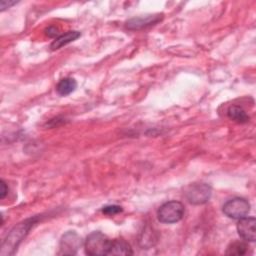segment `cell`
Instances as JSON below:
<instances>
[{"label": "cell", "instance_id": "obj_14", "mask_svg": "<svg viewBox=\"0 0 256 256\" xmlns=\"http://www.w3.org/2000/svg\"><path fill=\"white\" fill-rule=\"evenodd\" d=\"M102 212L106 215H115V214L122 212V207H120L118 205H108V206L103 207Z\"/></svg>", "mask_w": 256, "mask_h": 256}, {"label": "cell", "instance_id": "obj_16", "mask_svg": "<svg viewBox=\"0 0 256 256\" xmlns=\"http://www.w3.org/2000/svg\"><path fill=\"white\" fill-rule=\"evenodd\" d=\"M46 34L49 36V37H55L57 38V35H58V29L56 27H48V29H46Z\"/></svg>", "mask_w": 256, "mask_h": 256}, {"label": "cell", "instance_id": "obj_5", "mask_svg": "<svg viewBox=\"0 0 256 256\" xmlns=\"http://www.w3.org/2000/svg\"><path fill=\"white\" fill-rule=\"evenodd\" d=\"M211 187L205 183L191 185L186 191L187 200L194 205L206 203L211 197Z\"/></svg>", "mask_w": 256, "mask_h": 256}, {"label": "cell", "instance_id": "obj_15", "mask_svg": "<svg viewBox=\"0 0 256 256\" xmlns=\"http://www.w3.org/2000/svg\"><path fill=\"white\" fill-rule=\"evenodd\" d=\"M0 198L1 199H4L8 193V187L6 185V183L4 182V180H1L0 181Z\"/></svg>", "mask_w": 256, "mask_h": 256}, {"label": "cell", "instance_id": "obj_8", "mask_svg": "<svg viewBox=\"0 0 256 256\" xmlns=\"http://www.w3.org/2000/svg\"><path fill=\"white\" fill-rule=\"evenodd\" d=\"M163 18L162 14H153V15H145L132 18L127 21L126 28L129 30H140L146 28L148 26L154 25L159 22Z\"/></svg>", "mask_w": 256, "mask_h": 256}, {"label": "cell", "instance_id": "obj_9", "mask_svg": "<svg viewBox=\"0 0 256 256\" xmlns=\"http://www.w3.org/2000/svg\"><path fill=\"white\" fill-rule=\"evenodd\" d=\"M80 36H81V33L78 31H68L65 34H62V35L58 36L57 38H55V40L51 43L50 48H51V50H57L65 45H67L68 43L75 41Z\"/></svg>", "mask_w": 256, "mask_h": 256}, {"label": "cell", "instance_id": "obj_17", "mask_svg": "<svg viewBox=\"0 0 256 256\" xmlns=\"http://www.w3.org/2000/svg\"><path fill=\"white\" fill-rule=\"evenodd\" d=\"M14 4H16V2L15 1H5V0H3V1H1L0 2V7H1V11H3L4 9H6V8H9L10 6H12V5H14Z\"/></svg>", "mask_w": 256, "mask_h": 256}, {"label": "cell", "instance_id": "obj_11", "mask_svg": "<svg viewBox=\"0 0 256 256\" xmlns=\"http://www.w3.org/2000/svg\"><path fill=\"white\" fill-rule=\"evenodd\" d=\"M77 87V82L74 78L71 77H66L61 79L57 86H56V91L59 95L61 96H66L69 95L70 93H72Z\"/></svg>", "mask_w": 256, "mask_h": 256}, {"label": "cell", "instance_id": "obj_7", "mask_svg": "<svg viewBox=\"0 0 256 256\" xmlns=\"http://www.w3.org/2000/svg\"><path fill=\"white\" fill-rule=\"evenodd\" d=\"M255 224L256 220L254 217H243L239 219L237 224V231L239 236L246 241L254 242L256 239Z\"/></svg>", "mask_w": 256, "mask_h": 256}, {"label": "cell", "instance_id": "obj_1", "mask_svg": "<svg viewBox=\"0 0 256 256\" xmlns=\"http://www.w3.org/2000/svg\"><path fill=\"white\" fill-rule=\"evenodd\" d=\"M35 222H36V218H29L14 226L7 234L6 238L3 240L0 255L1 256L13 255L18 245L21 243L23 238L27 235L28 231L31 229V227Z\"/></svg>", "mask_w": 256, "mask_h": 256}, {"label": "cell", "instance_id": "obj_6", "mask_svg": "<svg viewBox=\"0 0 256 256\" xmlns=\"http://www.w3.org/2000/svg\"><path fill=\"white\" fill-rule=\"evenodd\" d=\"M81 238L74 231L66 232L60 241V254L74 255L81 247Z\"/></svg>", "mask_w": 256, "mask_h": 256}, {"label": "cell", "instance_id": "obj_13", "mask_svg": "<svg viewBox=\"0 0 256 256\" xmlns=\"http://www.w3.org/2000/svg\"><path fill=\"white\" fill-rule=\"evenodd\" d=\"M249 250V246L243 242H233L226 250L228 255H245Z\"/></svg>", "mask_w": 256, "mask_h": 256}, {"label": "cell", "instance_id": "obj_12", "mask_svg": "<svg viewBox=\"0 0 256 256\" xmlns=\"http://www.w3.org/2000/svg\"><path fill=\"white\" fill-rule=\"evenodd\" d=\"M227 116L234 122L237 123H247L249 121V116L246 112L239 106L232 105L227 110Z\"/></svg>", "mask_w": 256, "mask_h": 256}, {"label": "cell", "instance_id": "obj_2", "mask_svg": "<svg viewBox=\"0 0 256 256\" xmlns=\"http://www.w3.org/2000/svg\"><path fill=\"white\" fill-rule=\"evenodd\" d=\"M111 241L112 240L108 239V237L101 232H92L87 236L86 240H85V252L88 255L93 256L108 255L111 246Z\"/></svg>", "mask_w": 256, "mask_h": 256}, {"label": "cell", "instance_id": "obj_4", "mask_svg": "<svg viewBox=\"0 0 256 256\" xmlns=\"http://www.w3.org/2000/svg\"><path fill=\"white\" fill-rule=\"evenodd\" d=\"M223 213L232 219H241L246 217L250 211V203L245 198L236 197L227 201L223 205Z\"/></svg>", "mask_w": 256, "mask_h": 256}, {"label": "cell", "instance_id": "obj_3", "mask_svg": "<svg viewBox=\"0 0 256 256\" xmlns=\"http://www.w3.org/2000/svg\"><path fill=\"white\" fill-rule=\"evenodd\" d=\"M185 209L181 202L169 201L160 206L157 211V218L165 224H172L180 221L184 215Z\"/></svg>", "mask_w": 256, "mask_h": 256}, {"label": "cell", "instance_id": "obj_10", "mask_svg": "<svg viewBox=\"0 0 256 256\" xmlns=\"http://www.w3.org/2000/svg\"><path fill=\"white\" fill-rule=\"evenodd\" d=\"M133 251L130 245L122 239L111 241V246L108 255H132Z\"/></svg>", "mask_w": 256, "mask_h": 256}]
</instances>
